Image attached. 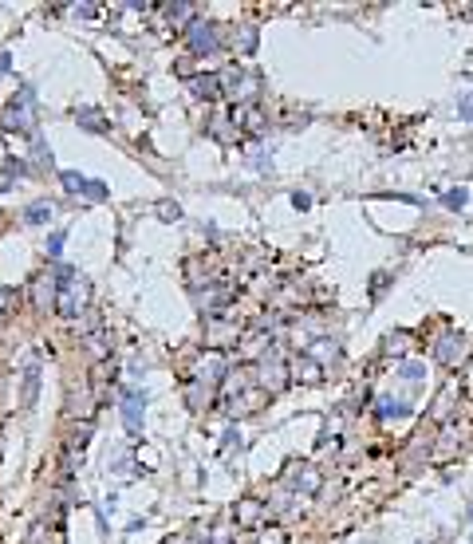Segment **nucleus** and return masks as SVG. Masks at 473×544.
<instances>
[{
  "mask_svg": "<svg viewBox=\"0 0 473 544\" xmlns=\"http://www.w3.org/2000/svg\"><path fill=\"white\" fill-rule=\"evenodd\" d=\"M56 284H60V296H56L60 312H63V315H79V308H83V296H87V284L75 277V272H63Z\"/></svg>",
  "mask_w": 473,
  "mask_h": 544,
  "instance_id": "f257e3e1",
  "label": "nucleus"
},
{
  "mask_svg": "<svg viewBox=\"0 0 473 544\" xmlns=\"http://www.w3.org/2000/svg\"><path fill=\"white\" fill-rule=\"evenodd\" d=\"M260 517H265V505H260L256 497H249V501H241V509H237V525H244V529H253V525H260Z\"/></svg>",
  "mask_w": 473,
  "mask_h": 544,
  "instance_id": "f03ea898",
  "label": "nucleus"
},
{
  "mask_svg": "<svg viewBox=\"0 0 473 544\" xmlns=\"http://www.w3.org/2000/svg\"><path fill=\"white\" fill-rule=\"evenodd\" d=\"M461 355H465V343H461L458 336H446L442 343H438V359L446 363V367H454V363H458Z\"/></svg>",
  "mask_w": 473,
  "mask_h": 544,
  "instance_id": "7ed1b4c3",
  "label": "nucleus"
},
{
  "mask_svg": "<svg viewBox=\"0 0 473 544\" xmlns=\"http://www.w3.org/2000/svg\"><path fill=\"white\" fill-rule=\"evenodd\" d=\"M63 181H67V190H75V194H91V197H103V194H107L99 181H87V178H79V174H63Z\"/></svg>",
  "mask_w": 473,
  "mask_h": 544,
  "instance_id": "20e7f679",
  "label": "nucleus"
},
{
  "mask_svg": "<svg viewBox=\"0 0 473 544\" xmlns=\"http://www.w3.org/2000/svg\"><path fill=\"white\" fill-rule=\"evenodd\" d=\"M36 387H40V371H36V367H28V375H24V406L36 402Z\"/></svg>",
  "mask_w": 473,
  "mask_h": 544,
  "instance_id": "39448f33",
  "label": "nucleus"
},
{
  "mask_svg": "<svg viewBox=\"0 0 473 544\" xmlns=\"http://www.w3.org/2000/svg\"><path fill=\"white\" fill-rule=\"evenodd\" d=\"M296 485H304V493H315V489H320V473L304 465V473L296 477Z\"/></svg>",
  "mask_w": 473,
  "mask_h": 544,
  "instance_id": "423d86ee",
  "label": "nucleus"
},
{
  "mask_svg": "<svg viewBox=\"0 0 473 544\" xmlns=\"http://www.w3.org/2000/svg\"><path fill=\"white\" fill-rule=\"evenodd\" d=\"M51 300H56V284H48V280H40V284H36V304H40V308H48Z\"/></svg>",
  "mask_w": 473,
  "mask_h": 544,
  "instance_id": "0eeeda50",
  "label": "nucleus"
},
{
  "mask_svg": "<svg viewBox=\"0 0 473 544\" xmlns=\"http://www.w3.org/2000/svg\"><path fill=\"white\" fill-rule=\"evenodd\" d=\"M194 91H197V95H206V99H213V95H217V79L206 75V79H197V83H194Z\"/></svg>",
  "mask_w": 473,
  "mask_h": 544,
  "instance_id": "6e6552de",
  "label": "nucleus"
},
{
  "mask_svg": "<svg viewBox=\"0 0 473 544\" xmlns=\"http://www.w3.org/2000/svg\"><path fill=\"white\" fill-rule=\"evenodd\" d=\"M16 300H20V296H16V288H0V315H4V312H13V308H16Z\"/></svg>",
  "mask_w": 473,
  "mask_h": 544,
  "instance_id": "1a4fd4ad",
  "label": "nucleus"
},
{
  "mask_svg": "<svg viewBox=\"0 0 473 544\" xmlns=\"http://www.w3.org/2000/svg\"><path fill=\"white\" fill-rule=\"evenodd\" d=\"M44 217H51V206H32L28 209V221H44Z\"/></svg>",
  "mask_w": 473,
  "mask_h": 544,
  "instance_id": "9d476101",
  "label": "nucleus"
},
{
  "mask_svg": "<svg viewBox=\"0 0 473 544\" xmlns=\"http://www.w3.org/2000/svg\"><path fill=\"white\" fill-rule=\"evenodd\" d=\"M256 544H280V532H276V529H268V532H265V536H260V541H256Z\"/></svg>",
  "mask_w": 473,
  "mask_h": 544,
  "instance_id": "9b49d317",
  "label": "nucleus"
}]
</instances>
